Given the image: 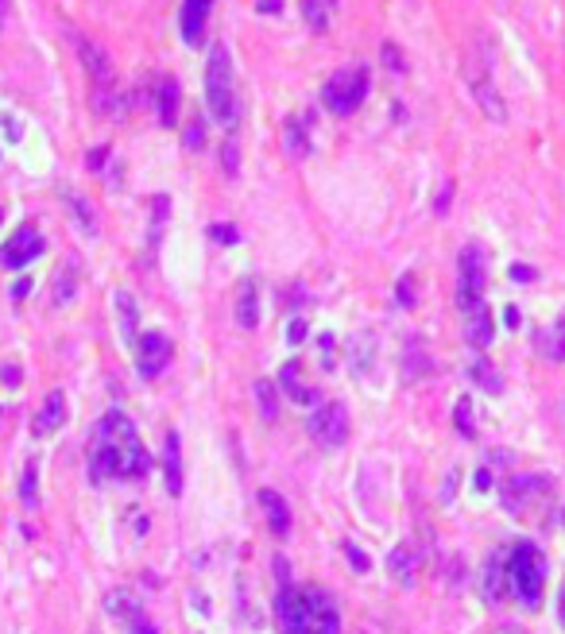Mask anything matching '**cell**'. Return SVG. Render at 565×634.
<instances>
[{
    "label": "cell",
    "instance_id": "e575fe53",
    "mask_svg": "<svg viewBox=\"0 0 565 634\" xmlns=\"http://www.w3.org/2000/svg\"><path fill=\"white\" fill-rule=\"evenodd\" d=\"M395 298H399V306H414V275H403L399 279Z\"/></svg>",
    "mask_w": 565,
    "mask_h": 634
},
{
    "label": "cell",
    "instance_id": "60d3db41",
    "mask_svg": "<svg viewBox=\"0 0 565 634\" xmlns=\"http://www.w3.org/2000/svg\"><path fill=\"white\" fill-rule=\"evenodd\" d=\"M449 197H453V186H442V194H438V213H449Z\"/></svg>",
    "mask_w": 565,
    "mask_h": 634
},
{
    "label": "cell",
    "instance_id": "9c48e42d",
    "mask_svg": "<svg viewBox=\"0 0 565 634\" xmlns=\"http://www.w3.org/2000/svg\"><path fill=\"white\" fill-rule=\"evenodd\" d=\"M554 495V480L550 476H511L503 484V507L511 514H527V507Z\"/></svg>",
    "mask_w": 565,
    "mask_h": 634
},
{
    "label": "cell",
    "instance_id": "8d00e7d4",
    "mask_svg": "<svg viewBox=\"0 0 565 634\" xmlns=\"http://www.w3.org/2000/svg\"><path fill=\"white\" fill-rule=\"evenodd\" d=\"M201 143H206V132H201V124L194 120L190 128H186V148H190V151H198Z\"/></svg>",
    "mask_w": 565,
    "mask_h": 634
},
{
    "label": "cell",
    "instance_id": "30bf717a",
    "mask_svg": "<svg viewBox=\"0 0 565 634\" xmlns=\"http://www.w3.org/2000/svg\"><path fill=\"white\" fill-rule=\"evenodd\" d=\"M43 236H39V228H32V225H24V228H16L12 233V240L0 248V264H5L8 271H16V267H27L32 259H39L43 255Z\"/></svg>",
    "mask_w": 565,
    "mask_h": 634
},
{
    "label": "cell",
    "instance_id": "7c38bea8",
    "mask_svg": "<svg viewBox=\"0 0 565 634\" xmlns=\"http://www.w3.org/2000/svg\"><path fill=\"white\" fill-rule=\"evenodd\" d=\"M481 592L488 603H503L507 592H511V584H507V550H496L488 557L484 576H481Z\"/></svg>",
    "mask_w": 565,
    "mask_h": 634
},
{
    "label": "cell",
    "instance_id": "83f0119b",
    "mask_svg": "<svg viewBox=\"0 0 565 634\" xmlns=\"http://www.w3.org/2000/svg\"><path fill=\"white\" fill-rule=\"evenodd\" d=\"M387 565H391V576H395L399 584H411V581H414V561H411V550H407V545H399V550L391 553Z\"/></svg>",
    "mask_w": 565,
    "mask_h": 634
},
{
    "label": "cell",
    "instance_id": "277c9868",
    "mask_svg": "<svg viewBox=\"0 0 565 634\" xmlns=\"http://www.w3.org/2000/svg\"><path fill=\"white\" fill-rule=\"evenodd\" d=\"M206 109L217 124L233 128L237 124V90H233V59H229V47L217 43L209 51L206 62Z\"/></svg>",
    "mask_w": 565,
    "mask_h": 634
},
{
    "label": "cell",
    "instance_id": "d590c367",
    "mask_svg": "<svg viewBox=\"0 0 565 634\" xmlns=\"http://www.w3.org/2000/svg\"><path fill=\"white\" fill-rule=\"evenodd\" d=\"M209 236H213L217 244H237V228H233V225H213Z\"/></svg>",
    "mask_w": 565,
    "mask_h": 634
},
{
    "label": "cell",
    "instance_id": "4fadbf2b",
    "mask_svg": "<svg viewBox=\"0 0 565 634\" xmlns=\"http://www.w3.org/2000/svg\"><path fill=\"white\" fill-rule=\"evenodd\" d=\"M213 0H182L179 12V32L190 47H201V35H206V20H209Z\"/></svg>",
    "mask_w": 565,
    "mask_h": 634
},
{
    "label": "cell",
    "instance_id": "bcb514c9",
    "mask_svg": "<svg viewBox=\"0 0 565 634\" xmlns=\"http://www.w3.org/2000/svg\"><path fill=\"white\" fill-rule=\"evenodd\" d=\"M488 484H492V472H488V468H481V472H476V487H481V492H484Z\"/></svg>",
    "mask_w": 565,
    "mask_h": 634
},
{
    "label": "cell",
    "instance_id": "d6986e66",
    "mask_svg": "<svg viewBox=\"0 0 565 634\" xmlns=\"http://www.w3.org/2000/svg\"><path fill=\"white\" fill-rule=\"evenodd\" d=\"M534 349H539L546 360L561 364V360H565V317H558L554 329H542V333H534Z\"/></svg>",
    "mask_w": 565,
    "mask_h": 634
},
{
    "label": "cell",
    "instance_id": "f546056e",
    "mask_svg": "<svg viewBox=\"0 0 565 634\" xmlns=\"http://www.w3.org/2000/svg\"><path fill=\"white\" fill-rule=\"evenodd\" d=\"M453 422H457V429H461L465 437H476V426H472V402H469V399H461V402H457Z\"/></svg>",
    "mask_w": 565,
    "mask_h": 634
},
{
    "label": "cell",
    "instance_id": "f35d334b",
    "mask_svg": "<svg viewBox=\"0 0 565 634\" xmlns=\"http://www.w3.org/2000/svg\"><path fill=\"white\" fill-rule=\"evenodd\" d=\"M27 294H32V279H20L16 286H12V298H16V302H24Z\"/></svg>",
    "mask_w": 565,
    "mask_h": 634
},
{
    "label": "cell",
    "instance_id": "8fae6325",
    "mask_svg": "<svg viewBox=\"0 0 565 634\" xmlns=\"http://www.w3.org/2000/svg\"><path fill=\"white\" fill-rule=\"evenodd\" d=\"M167 364H170V341L159 333V329H151V333H140V341H136V368H140V376L143 379H155Z\"/></svg>",
    "mask_w": 565,
    "mask_h": 634
},
{
    "label": "cell",
    "instance_id": "681fc988",
    "mask_svg": "<svg viewBox=\"0 0 565 634\" xmlns=\"http://www.w3.org/2000/svg\"><path fill=\"white\" fill-rule=\"evenodd\" d=\"M8 5H12V0H0V24L8 20Z\"/></svg>",
    "mask_w": 565,
    "mask_h": 634
},
{
    "label": "cell",
    "instance_id": "cb8c5ba5",
    "mask_svg": "<svg viewBox=\"0 0 565 634\" xmlns=\"http://www.w3.org/2000/svg\"><path fill=\"white\" fill-rule=\"evenodd\" d=\"M469 376H472L476 383H481V387H484L488 395H500V391H503V379H500V371L492 368V364H488L484 356H476L472 364H469Z\"/></svg>",
    "mask_w": 565,
    "mask_h": 634
},
{
    "label": "cell",
    "instance_id": "6da1fadb",
    "mask_svg": "<svg viewBox=\"0 0 565 634\" xmlns=\"http://www.w3.org/2000/svg\"><path fill=\"white\" fill-rule=\"evenodd\" d=\"M151 468V456L143 449L132 418L121 410H109L90 434V453H85V472L93 484L105 480H140Z\"/></svg>",
    "mask_w": 565,
    "mask_h": 634
},
{
    "label": "cell",
    "instance_id": "ee69618b",
    "mask_svg": "<svg viewBox=\"0 0 565 634\" xmlns=\"http://www.w3.org/2000/svg\"><path fill=\"white\" fill-rule=\"evenodd\" d=\"M503 322H507V329H515V325H519V310L507 306V310H503Z\"/></svg>",
    "mask_w": 565,
    "mask_h": 634
},
{
    "label": "cell",
    "instance_id": "c3c4849f",
    "mask_svg": "<svg viewBox=\"0 0 565 634\" xmlns=\"http://www.w3.org/2000/svg\"><path fill=\"white\" fill-rule=\"evenodd\" d=\"M558 619H561V627H565V588H561V603H558Z\"/></svg>",
    "mask_w": 565,
    "mask_h": 634
},
{
    "label": "cell",
    "instance_id": "74e56055",
    "mask_svg": "<svg viewBox=\"0 0 565 634\" xmlns=\"http://www.w3.org/2000/svg\"><path fill=\"white\" fill-rule=\"evenodd\" d=\"M287 341H291V344L307 341V322H302V317H295V322H291V329H287Z\"/></svg>",
    "mask_w": 565,
    "mask_h": 634
},
{
    "label": "cell",
    "instance_id": "ab89813d",
    "mask_svg": "<svg viewBox=\"0 0 565 634\" xmlns=\"http://www.w3.org/2000/svg\"><path fill=\"white\" fill-rule=\"evenodd\" d=\"M511 279H515V283H531V279H534V271L523 267V264H515V267H511Z\"/></svg>",
    "mask_w": 565,
    "mask_h": 634
},
{
    "label": "cell",
    "instance_id": "3957f363",
    "mask_svg": "<svg viewBox=\"0 0 565 634\" xmlns=\"http://www.w3.org/2000/svg\"><path fill=\"white\" fill-rule=\"evenodd\" d=\"M507 584H511V596L523 603V608H539L542 603V584H546V557L534 542H515L507 550Z\"/></svg>",
    "mask_w": 565,
    "mask_h": 634
},
{
    "label": "cell",
    "instance_id": "b9f144b4",
    "mask_svg": "<svg viewBox=\"0 0 565 634\" xmlns=\"http://www.w3.org/2000/svg\"><path fill=\"white\" fill-rule=\"evenodd\" d=\"M128 627H132V634H159V630H155V627H151V623H148V619H143V615L136 619V623H128Z\"/></svg>",
    "mask_w": 565,
    "mask_h": 634
},
{
    "label": "cell",
    "instance_id": "5bb4252c",
    "mask_svg": "<svg viewBox=\"0 0 565 634\" xmlns=\"http://www.w3.org/2000/svg\"><path fill=\"white\" fill-rule=\"evenodd\" d=\"M461 313H465V341L472 344L476 352L488 349V344H492V333H496V329H492V313H488V306H484V302H476V306L461 310Z\"/></svg>",
    "mask_w": 565,
    "mask_h": 634
},
{
    "label": "cell",
    "instance_id": "7a4b0ae2",
    "mask_svg": "<svg viewBox=\"0 0 565 634\" xmlns=\"http://www.w3.org/2000/svg\"><path fill=\"white\" fill-rule=\"evenodd\" d=\"M275 611H279L283 634H341L337 603H333L322 588L287 584V588H279Z\"/></svg>",
    "mask_w": 565,
    "mask_h": 634
},
{
    "label": "cell",
    "instance_id": "4dcf8cb0",
    "mask_svg": "<svg viewBox=\"0 0 565 634\" xmlns=\"http://www.w3.org/2000/svg\"><path fill=\"white\" fill-rule=\"evenodd\" d=\"M70 294H74V271H63V279L54 275V306H63V302H70Z\"/></svg>",
    "mask_w": 565,
    "mask_h": 634
},
{
    "label": "cell",
    "instance_id": "7402d4cb",
    "mask_svg": "<svg viewBox=\"0 0 565 634\" xmlns=\"http://www.w3.org/2000/svg\"><path fill=\"white\" fill-rule=\"evenodd\" d=\"M310 120H302V117H291L283 128V143H287V155L291 158H302V155H310Z\"/></svg>",
    "mask_w": 565,
    "mask_h": 634
},
{
    "label": "cell",
    "instance_id": "f1b7e54d",
    "mask_svg": "<svg viewBox=\"0 0 565 634\" xmlns=\"http://www.w3.org/2000/svg\"><path fill=\"white\" fill-rule=\"evenodd\" d=\"M66 201H70V206H74L78 221L85 225V233H97V213H93V206H85V201H82L78 194H70V190H66Z\"/></svg>",
    "mask_w": 565,
    "mask_h": 634
},
{
    "label": "cell",
    "instance_id": "ffe728a7",
    "mask_svg": "<svg viewBox=\"0 0 565 634\" xmlns=\"http://www.w3.org/2000/svg\"><path fill=\"white\" fill-rule=\"evenodd\" d=\"M163 468H167V492L182 495V456H179V434L170 429L163 445Z\"/></svg>",
    "mask_w": 565,
    "mask_h": 634
},
{
    "label": "cell",
    "instance_id": "7dc6e473",
    "mask_svg": "<svg viewBox=\"0 0 565 634\" xmlns=\"http://www.w3.org/2000/svg\"><path fill=\"white\" fill-rule=\"evenodd\" d=\"M101 163H105V148H97V151L90 155V167H93V170H101Z\"/></svg>",
    "mask_w": 565,
    "mask_h": 634
},
{
    "label": "cell",
    "instance_id": "44dd1931",
    "mask_svg": "<svg viewBox=\"0 0 565 634\" xmlns=\"http://www.w3.org/2000/svg\"><path fill=\"white\" fill-rule=\"evenodd\" d=\"M279 387L298 402V407H314V402H317V395L310 391V387H302V379H298V364H295V360H287V364H283V371H279Z\"/></svg>",
    "mask_w": 565,
    "mask_h": 634
},
{
    "label": "cell",
    "instance_id": "5b68a950",
    "mask_svg": "<svg viewBox=\"0 0 565 634\" xmlns=\"http://www.w3.org/2000/svg\"><path fill=\"white\" fill-rule=\"evenodd\" d=\"M368 85H372L368 66L337 70V74H333V78L322 85V105L333 112V117H353V112L365 105Z\"/></svg>",
    "mask_w": 565,
    "mask_h": 634
},
{
    "label": "cell",
    "instance_id": "9a60e30c",
    "mask_svg": "<svg viewBox=\"0 0 565 634\" xmlns=\"http://www.w3.org/2000/svg\"><path fill=\"white\" fill-rule=\"evenodd\" d=\"M259 503H264V511H268V523L275 530V538L291 534V507H287V499L279 492H271V487H264V492H259Z\"/></svg>",
    "mask_w": 565,
    "mask_h": 634
},
{
    "label": "cell",
    "instance_id": "484cf974",
    "mask_svg": "<svg viewBox=\"0 0 565 634\" xmlns=\"http://www.w3.org/2000/svg\"><path fill=\"white\" fill-rule=\"evenodd\" d=\"M256 402H259V414L275 422L279 418V395H275V383L271 379H256Z\"/></svg>",
    "mask_w": 565,
    "mask_h": 634
},
{
    "label": "cell",
    "instance_id": "603a6c76",
    "mask_svg": "<svg viewBox=\"0 0 565 634\" xmlns=\"http://www.w3.org/2000/svg\"><path fill=\"white\" fill-rule=\"evenodd\" d=\"M155 101H159V120L170 128V124L179 120V82H175V78H163V82H159Z\"/></svg>",
    "mask_w": 565,
    "mask_h": 634
},
{
    "label": "cell",
    "instance_id": "ac0fdd59",
    "mask_svg": "<svg viewBox=\"0 0 565 634\" xmlns=\"http://www.w3.org/2000/svg\"><path fill=\"white\" fill-rule=\"evenodd\" d=\"M237 325L240 329H256L259 325V286H256V279L244 283L240 294H237Z\"/></svg>",
    "mask_w": 565,
    "mask_h": 634
},
{
    "label": "cell",
    "instance_id": "836d02e7",
    "mask_svg": "<svg viewBox=\"0 0 565 634\" xmlns=\"http://www.w3.org/2000/svg\"><path fill=\"white\" fill-rule=\"evenodd\" d=\"M384 62H387V70H395V74L407 70V62H403V54H399L395 43H384Z\"/></svg>",
    "mask_w": 565,
    "mask_h": 634
},
{
    "label": "cell",
    "instance_id": "4316f807",
    "mask_svg": "<svg viewBox=\"0 0 565 634\" xmlns=\"http://www.w3.org/2000/svg\"><path fill=\"white\" fill-rule=\"evenodd\" d=\"M20 499H24V507H39V468H35V460H27V468L20 476Z\"/></svg>",
    "mask_w": 565,
    "mask_h": 634
},
{
    "label": "cell",
    "instance_id": "52a82bcc",
    "mask_svg": "<svg viewBox=\"0 0 565 634\" xmlns=\"http://www.w3.org/2000/svg\"><path fill=\"white\" fill-rule=\"evenodd\" d=\"M484 283H488V267H484V252L469 244L457 259V306L469 310L476 302H484Z\"/></svg>",
    "mask_w": 565,
    "mask_h": 634
},
{
    "label": "cell",
    "instance_id": "1f68e13d",
    "mask_svg": "<svg viewBox=\"0 0 565 634\" xmlns=\"http://www.w3.org/2000/svg\"><path fill=\"white\" fill-rule=\"evenodd\" d=\"M221 163H225V175L233 178L237 170H240V155H237V139H225L221 143Z\"/></svg>",
    "mask_w": 565,
    "mask_h": 634
},
{
    "label": "cell",
    "instance_id": "2e32d148",
    "mask_svg": "<svg viewBox=\"0 0 565 634\" xmlns=\"http://www.w3.org/2000/svg\"><path fill=\"white\" fill-rule=\"evenodd\" d=\"M117 325H121V337L136 349V341H140V310H136V298L128 291H117Z\"/></svg>",
    "mask_w": 565,
    "mask_h": 634
},
{
    "label": "cell",
    "instance_id": "7bdbcfd3",
    "mask_svg": "<svg viewBox=\"0 0 565 634\" xmlns=\"http://www.w3.org/2000/svg\"><path fill=\"white\" fill-rule=\"evenodd\" d=\"M5 383H8V387L20 383V368H16V364H5Z\"/></svg>",
    "mask_w": 565,
    "mask_h": 634
},
{
    "label": "cell",
    "instance_id": "f6af8a7d",
    "mask_svg": "<svg viewBox=\"0 0 565 634\" xmlns=\"http://www.w3.org/2000/svg\"><path fill=\"white\" fill-rule=\"evenodd\" d=\"M256 8H259V12H279V8H283V0H259Z\"/></svg>",
    "mask_w": 565,
    "mask_h": 634
},
{
    "label": "cell",
    "instance_id": "e0dca14e",
    "mask_svg": "<svg viewBox=\"0 0 565 634\" xmlns=\"http://www.w3.org/2000/svg\"><path fill=\"white\" fill-rule=\"evenodd\" d=\"M63 422H66V399H63V391H51L43 399V410L35 418V434L43 437V434H51V429H59Z\"/></svg>",
    "mask_w": 565,
    "mask_h": 634
},
{
    "label": "cell",
    "instance_id": "8992f818",
    "mask_svg": "<svg viewBox=\"0 0 565 634\" xmlns=\"http://www.w3.org/2000/svg\"><path fill=\"white\" fill-rule=\"evenodd\" d=\"M465 74H469V93L476 97V105H481V112H484L488 120L503 124V120H507V101L500 97L496 82H492V59H488L484 51H472V54H469Z\"/></svg>",
    "mask_w": 565,
    "mask_h": 634
},
{
    "label": "cell",
    "instance_id": "d6a6232c",
    "mask_svg": "<svg viewBox=\"0 0 565 634\" xmlns=\"http://www.w3.org/2000/svg\"><path fill=\"white\" fill-rule=\"evenodd\" d=\"M341 550H345V557H349V565H353L356 572H368V569H372V561H368L365 553H360V550H356V545H353V542H345V545H341Z\"/></svg>",
    "mask_w": 565,
    "mask_h": 634
},
{
    "label": "cell",
    "instance_id": "ba28073f",
    "mask_svg": "<svg viewBox=\"0 0 565 634\" xmlns=\"http://www.w3.org/2000/svg\"><path fill=\"white\" fill-rule=\"evenodd\" d=\"M307 434L322 445V449H337L349 441V410L341 402H326L307 418Z\"/></svg>",
    "mask_w": 565,
    "mask_h": 634
},
{
    "label": "cell",
    "instance_id": "d4e9b609",
    "mask_svg": "<svg viewBox=\"0 0 565 634\" xmlns=\"http://www.w3.org/2000/svg\"><path fill=\"white\" fill-rule=\"evenodd\" d=\"M302 5V20H307L314 32H326L329 16H333V0H298Z\"/></svg>",
    "mask_w": 565,
    "mask_h": 634
}]
</instances>
